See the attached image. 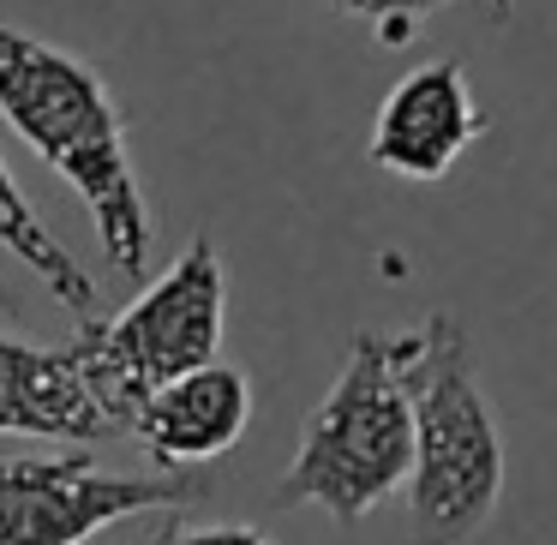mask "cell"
I'll return each mask as SVG.
<instances>
[{
  "label": "cell",
  "instance_id": "1",
  "mask_svg": "<svg viewBox=\"0 0 557 545\" xmlns=\"http://www.w3.org/2000/svg\"><path fill=\"white\" fill-rule=\"evenodd\" d=\"M0 121L85 198L102 258L138 276L150 264V205L126 150V114L97 66L0 18Z\"/></svg>",
  "mask_w": 557,
  "mask_h": 545
},
{
  "label": "cell",
  "instance_id": "2",
  "mask_svg": "<svg viewBox=\"0 0 557 545\" xmlns=\"http://www.w3.org/2000/svg\"><path fill=\"white\" fill-rule=\"evenodd\" d=\"M401 377L413 396L408 545H468L504 497V432L456 312H432L401 336Z\"/></svg>",
  "mask_w": 557,
  "mask_h": 545
},
{
  "label": "cell",
  "instance_id": "3",
  "mask_svg": "<svg viewBox=\"0 0 557 545\" xmlns=\"http://www.w3.org/2000/svg\"><path fill=\"white\" fill-rule=\"evenodd\" d=\"M413 473V396L401 377V336L360 330L336 384L306 420L276 504H312L336 528L366 521Z\"/></svg>",
  "mask_w": 557,
  "mask_h": 545
},
{
  "label": "cell",
  "instance_id": "4",
  "mask_svg": "<svg viewBox=\"0 0 557 545\" xmlns=\"http://www.w3.org/2000/svg\"><path fill=\"white\" fill-rule=\"evenodd\" d=\"M222 330H228V270H222L210 234H193L186 252L126 312L85 318L73 330V354L97 401L109 408L114 432H133L150 389L216 360Z\"/></svg>",
  "mask_w": 557,
  "mask_h": 545
},
{
  "label": "cell",
  "instance_id": "5",
  "mask_svg": "<svg viewBox=\"0 0 557 545\" xmlns=\"http://www.w3.org/2000/svg\"><path fill=\"white\" fill-rule=\"evenodd\" d=\"M205 497L193 473H102L85 456L0 461V545H85L145 509H181Z\"/></svg>",
  "mask_w": 557,
  "mask_h": 545
},
{
  "label": "cell",
  "instance_id": "6",
  "mask_svg": "<svg viewBox=\"0 0 557 545\" xmlns=\"http://www.w3.org/2000/svg\"><path fill=\"white\" fill-rule=\"evenodd\" d=\"M485 133L461 61H425L384 97L372 121V169L401 181H444Z\"/></svg>",
  "mask_w": 557,
  "mask_h": 545
},
{
  "label": "cell",
  "instance_id": "7",
  "mask_svg": "<svg viewBox=\"0 0 557 545\" xmlns=\"http://www.w3.org/2000/svg\"><path fill=\"white\" fill-rule=\"evenodd\" d=\"M246 425H252V377L228 360H210L150 389L133 432L162 468H205L240 444Z\"/></svg>",
  "mask_w": 557,
  "mask_h": 545
},
{
  "label": "cell",
  "instance_id": "8",
  "mask_svg": "<svg viewBox=\"0 0 557 545\" xmlns=\"http://www.w3.org/2000/svg\"><path fill=\"white\" fill-rule=\"evenodd\" d=\"M0 432L66 437V444H90V437L114 432L73 342L66 348H37V342H18L0 330Z\"/></svg>",
  "mask_w": 557,
  "mask_h": 545
},
{
  "label": "cell",
  "instance_id": "9",
  "mask_svg": "<svg viewBox=\"0 0 557 545\" xmlns=\"http://www.w3.org/2000/svg\"><path fill=\"white\" fill-rule=\"evenodd\" d=\"M0 246H7V252H13L25 270H37V282L73 318L97 312V282H90L85 270H78V258L49 234V222H42L37 205L18 193V181H13V169H7V162H0Z\"/></svg>",
  "mask_w": 557,
  "mask_h": 545
},
{
  "label": "cell",
  "instance_id": "10",
  "mask_svg": "<svg viewBox=\"0 0 557 545\" xmlns=\"http://www.w3.org/2000/svg\"><path fill=\"white\" fill-rule=\"evenodd\" d=\"M342 18H360L366 30H372L384 49H401V42L420 37V25L432 13H444V7H461V0H330ZM485 13L497 18V25H509V13H516V0H480Z\"/></svg>",
  "mask_w": 557,
  "mask_h": 545
},
{
  "label": "cell",
  "instance_id": "11",
  "mask_svg": "<svg viewBox=\"0 0 557 545\" xmlns=\"http://www.w3.org/2000/svg\"><path fill=\"white\" fill-rule=\"evenodd\" d=\"M157 545H276L270 533H258V528H240V521H228V528H162V540Z\"/></svg>",
  "mask_w": 557,
  "mask_h": 545
},
{
  "label": "cell",
  "instance_id": "12",
  "mask_svg": "<svg viewBox=\"0 0 557 545\" xmlns=\"http://www.w3.org/2000/svg\"><path fill=\"white\" fill-rule=\"evenodd\" d=\"M7 306H13V294H7V282H0V312H7Z\"/></svg>",
  "mask_w": 557,
  "mask_h": 545
}]
</instances>
